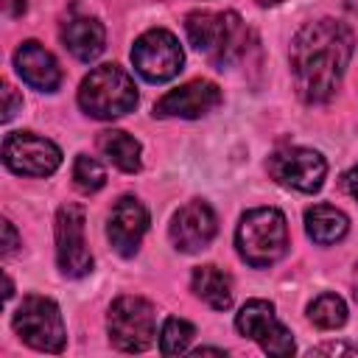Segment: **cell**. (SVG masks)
Returning <instances> with one entry per match:
<instances>
[{"label":"cell","mask_w":358,"mask_h":358,"mask_svg":"<svg viewBox=\"0 0 358 358\" xmlns=\"http://www.w3.org/2000/svg\"><path fill=\"white\" fill-rule=\"evenodd\" d=\"M352 31L330 17L296 31L291 42V73L305 103H324L336 95L352 59Z\"/></svg>","instance_id":"6da1fadb"},{"label":"cell","mask_w":358,"mask_h":358,"mask_svg":"<svg viewBox=\"0 0 358 358\" xmlns=\"http://www.w3.org/2000/svg\"><path fill=\"white\" fill-rule=\"evenodd\" d=\"M185 31L190 45L218 70L235 64L249 48V28L235 11H190Z\"/></svg>","instance_id":"7a4b0ae2"},{"label":"cell","mask_w":358,"mask_h":358,"mask_svg":"<svg viewBox=\"0 0 358 358\" xmlns=\"http://www.w3.org/2000/svg\"><path fill=\"white\" fill-rule=\"evenodd\" d=\"M235 246H238V255L255 268L277 263L288 252L285 215L277 207H257L243 213L235 229Z\"/></svg>","instance_id":"3957f363"},{"label":"cell","mask_w":358,"mask_h":358,"mask_svg":"<svg viewBox=\"0 0 358 358\" xmlns=\"http://www.w3.org/2000/svg\"><path fill=\"white\" fill-rule=\"evenodd\" d=\"M78 106L98 120L123 117L137 106L134 78L117 64H101L78 87Z\"/></svg>","instance_id":"277c9868"},{"label":"cell","mask_w":358,"mask_h":358,"mask_svg":"<svg viewBox=\"0 0 358 358\" xmlns=\"http://www.w3.org/2000/svg\"><path fill=\"white\" fill-rule=\"evenodd\" d=\"M106 330L112 347L120 352H143L154 344L157 313L154 305L143 296H117L106 316Z\"/></svg>","instance_id":"5b68a950"},{"label":"cell","mask_w":358,"mask_h":358,"mask_svg":"<svg viewBox=\"0 0 358 358\" xmlns=\"http://www.w3.org/2000/svg\"><path fill=\"white\" fill-rule=\"evenodd\" d=\"M14 333L39 352H62L64 350V322L59 313V305L48 296H25L20 308L14 310Z\"/></svg>","instance_id":"8992f818"},{"label":"cell","mask_w":358,"mask_h":358,"mask_svg":"<svg viewBox=\"0 0 358 358\" xmlns=\"http://www.w3.org/2000/svg\"><path fill=\"white\" fill-rule=\"evenodd\" d=\"M131 64L145 81L162 84L182 70L185 53L179 48V39L171 31L151 28L143 36H137V42L131 45Z\"/></svg>","instance_id":"52a82bcc"},{"label":"cell","mask_w":358,"mask_h":358,"mask_svg":"<svg viewBox=\"0 0 358 358\" xmlns=\"http://www.w3.org/2000/svg\"><path fill=\"white\" fill-rule=\"evenodd\" d=\"M84 207L62 204L56 213V263L64 277H87L92 271V255L84 238Z\"/></svg>","instance_id":"ba28073f"},{"label":"cell","mask_w":358,"mask_h":358,"mask_svg":"<svg viewBox=\"0 0 358 358\" xmlns=\"http://www.w3.org/2000/svg\"><path fill=\"white\" fill-rule=\"evenodd\" d=\"M3 162L20 176H50L62 165V151L34 131H11L3 140Z\"/></svg>","instance_id":"9c48e42d"},{"label":"cell","mask_w":358,"mask_h":358,"mask_svg":"<svg viewBox=\"0 0 358 358\" xmlns=\"http://www.w3.org/2000/svg\"><path fill=\"white\" fill-rule=\"evenodd\" d=\"M268 173L274 182L299 190V193H316L324 185V173H327V162L319 151L313 148H302V145H291V148H280L268 157Z\"/></svg>","instance_id":"30bf717a"},{"label":"cell","mask_w":358,"mask_h":358,"mask_svg":"<svg viewBox=\"0 0 358 358\" xmlns=\"http://www.w3.org/2000/svg\"><path fill=\"white\" fill-rule=\"evenodd\" d=\"M235 327L241 336L257 341L263 347V352H268V355H291L294 352L291 330L277 319L274 305L266 299H249L238 310Z\"/></svg>","instance_id":"8fae6325"},{"label":"cell","mask_w":358,"mask_h":358,"mask_svg":"<svg viewBox=\"0 0 358 358\" xmlns=\"http://www.w3.org/2000/svg\"><path fill=\"white\" fill-rule=\"evenodd\" d=\"M221 106V90L218 84L207 81V78H193L171 92H165L157 103H154V115L157 117H204L213 109Z\"/></svg>","instance_id":"7c38bea8"},{"label":"cell","mask_w":358,"mask_h":358,"mask_svg":"<svg viewBox=\"0 0 358 358\" xmlns=\"http://www.w3.org/2000/svg\"><path fill=\"white\" fill-rule=\"evenodd\" d=\"M215 229H218V221H215V213L207 201H187L185 207H179L171 218V227H168V235H171V243L179 249V252H201L207 249V243L215 238Z\"/></svg>","instance_id":"4fadbf2b"},{"label":"cell","mask_w":358,"mask_h":358,"mask_svg":"<svg viewBox=\"0 0 358 358\" xmlns=\"http://www.w3.org/2000/svg\"><path fill=\"white\" fill-rule=\"evenodd\" d=\"M148 229V210L140 199L134 196H120L109 213V224H106V235L112 241V246L123 255L131 257L140 249V241Z\"/></svg>","instance_id":"5bb4252c"},{"label":"cell","mask_w":358,"mask_h":358,"mask_svg":"<svg viewBox=\"0 0 358 358\" xmlns=\"http://www.w3.org/2000/svg\"><path fill=\"white\" fill-rule=\"evenodd\" d=\"M14 67H17L20 78H22L28 87L39 90V92H53V90H59V84H62V67H59V62L53 59L50 50H45V48H42L39 42H34V39H28V42H22V45L17 48V53H14Z\"/></svg>","instance_id":"9a60e30c"},{"label":"cell","mask_w":358,"mask_h":358,"mask_svg":"<svg viewBox=\"0 0 358 358\" xmlns=\"http://www.w3.org/2000/svg\"><path fill=\"white\" fill-rule=\"evenodd\" d=\"M64 48L78 59V62H92L101 56L103 50V42H106V31L103 25L95 20V17H87V14H73L62 22V31H59Z\"/></svg>","instance_id":"2e32d148"},{"label":"cell","mask_w":358,"mask_h":358,"mask_svg":"<svg viewBox=\"0 0 358 358\" xmlns=\"http://www.w3.org/2000/svg\"><path fill=\"white\" fill-rule=\"evenodd\" d=\"M190 288L213 310H227L232 305V277L218 266H199L190 277Z\"/></svg>","instance_id":"e0dca14e"},{"label":"cell","mask_w":358,"mask_h":358,"mask_svg":"<svg viewBox=\"0 0 358 358\" xmlns=\"http://www.w3.org/2000/svg\"><path fill=\"white\" fill-rule=\"evenodd\" d=\"M305 229H308L313 243L330 246V243H336L347 235L350 221L341 210H336L330 204H313V207L305 210Z\"/></svg>","instance_id":"ac0fdd59"},{"label":"cell","mask_w":358,"mask_h":358,"mask_svg":"<svg viewBox=\"0 0 358 358\" xmlns=\"http://www.w3.org/2000/svg\"><path fill=\"white\" fill-rule=\"evenodd\" d=\"M98 151L123 173H134L140 171V143L120 131V129H109L98 134Z\"/></svg>","instance_id":"d6986e66"},{"label":"cell","mask_w":358,"mask_h":358,"mask_svg":"<svg viewBox=\"0 0 358 358\" xmlns=\"http://www.w3.org/2000/svg\"><path fill=\"white\" fill-rule=\"evenodd\" d=\"M308 319L322 330H336L347 322V305L338 294H319L308 305Z\"/></svg>","instance_id":"ffe728a7"},{"label":"cell","mask_w":358,"mask_h":358,"mask_svg":"<svg viewBox=\"0 0 358 358\" xmlns=\"http://www.w3.org/2000/svg\"><path fill=\"white\" fill-rule=\"evenodd\" d=\"M193 336H196V327L187 319L171 316V319H165L162 333H159V352L162 355H179V352H185L190 347Z\"/></svg>","instance_id":"44dd1931"},{"label":"cell","mask_w":358,"mask_h":358,"mask_svg":"<svg viewBox=\"0 0 358 358\" xmlns=\"http://www.w3.org/2000/svg\"><path fill=\"white\" fill-rule=\"evenodd\" d=\"M73 185L81 190V193H98L103 185H106V171L101 168L98 159L87 157V154H78L76 162H73Z\"/></svg>","instance_id":"7402d4cb"},{"label":"cell","mask_w":358,"mask_h":358,"mask_svg":"<svg viewBox=\"0 0 358 358\" xmlns=\"http://www.w3.org/2000/svg\"><path fill=\"white\" fill-rule=\"evenodd\" d=\"M20 106H22V98H17L11 84H3V123H8Z\"/></svg>","instance_id":"603a6c76"},{"label":"cell","mask_w":358,"mask_h":358,"mask_svg":"<svg viewBox=\"0 0 358 358\" xmlns=\"http://www.w3.org/2000/svg\"><path fill=\"white\" fill-rule=\"evenodd\" d=\"M20 246V241H17V232H14V224L6 218L3 221V255H11L14 249Z\"/></svg>","instance_id":"cb8c5ba5"},{"label":"cell","mask_w":358,"mask_h":358,"mask_svg":"<svg viewBox=\"0 0 358 358\" xmlns=\"http://www.w3.org/2000/svg\"><path fill=\"white\" fill-rule=\"evenodd\" d=\"M338 352H355V350L347 344H319L310 350V355H338Z\"/></svg>","instance_id":"d4e9b609"},{"label":"cell","mask_w":358,"mask_h":358,"mask_svg":"<svg viewBox=\"0 0 358 358\" xmlns=\"http://www.w3.org/2000/svg\"><path fill=\"white\" fill-rule=\"evenodd\" d=\"M344 185H347V190H350V196L358 201V165L347 173V179H344Z\"/></svg>","instance_id":"484cf974"},{"label":"cell","mask_w":358,"mask_h":358,"mask_svg":"<svg viewBox=\"0 0 358 358\" xmlns=\"http://www.w3.org/2000/svg\"><path fill=\"white\" fill-rule=\"evenodd\" d=\"M193 355H224V350H218V347H199V350H193Z\"/></svg>","instance_id":"4316f807"},{"label":"cell","mask_w":358,"mask_h":358,"mask_svg":"<svg viewBox=\"0 0 358 358\" xmlns=\"http://www.w3.org/2000/svg\"><path fill=\"white\" fill-rule=\"evenodd\" d=\"M352 296H355V302H358V266H355V271H352Z\"/></svg>","instance_id":"83f0119b"},{"label":"cell","mask_w":358,"mask_h":358,"mask_svg":"<svg viewBox=\"0 0 358 358\" xmlns=\"http://www.w3.org/2000/svg\"><path fill=\"white\" fill-rule=\"evenodd\" d=\"M344 6H347V11L358 14V0H344Z\"/></svg>","instance_id":"f1b7e54d"},{"label":"cell","mask_w":358,"mask_h":358,"mask_svg":"<svg viewBox=\"0 0 358 358\" xmlns=\"http://www.w3.org/2000/svg\"><path fill=\"white\" fill-rule=\"evenodd\" d=\"M257 6H277V3H282V0H255Z\"/></svg>","instance_id":"f546056e"}]
</instances>
